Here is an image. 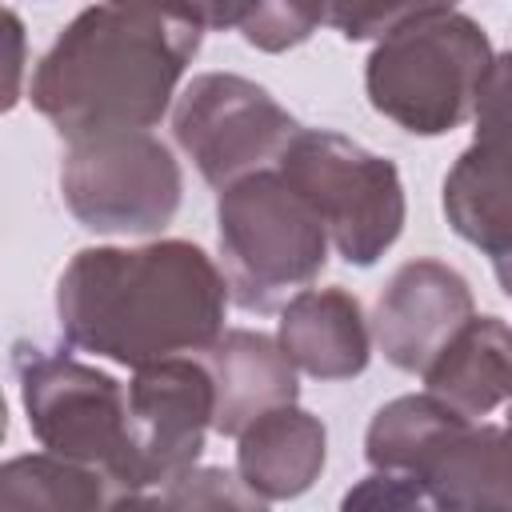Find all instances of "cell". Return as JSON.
<instances>
[{
    "label": "cell",
    "mask_w": 512,
    "mask_h": 512,
    "mask_svg": "<svg viewBox=\"0 0 512 512\" xmlns=\"http://www.w3.org/2000/svg\"><path fill=\"white\" fill-rule=\"evenodd\" d=\"M476 316L468 280L432 256L400 264L372 312V336L388 364L420 372L452 344V336Z\"/></svg>",
    "instance_id": "11"
},
{
    "label": "cell",
    "mask_w": 512,
    "mask_h": 512,
    "mask_svg": "<svg viewBox=\"0 0 512 512\" xmlns=\"http://www.w3.org/2000/svg\"><path fill=\"white\" fill-rule=\"evenodd\" d=\"M108 512H268V500L228 468H192L160 488L116 496Z\"/></svg>",
    "instance_id": "19"
},
{
    "label": "cell",
    "mask_w": 512,
    "mask_h": 512,
    "mask_svg": "<svg viewBox=\"0 0 512 512\" xmlns=\"http://www.w3.org/2000/svg\"><path fill=\"white\" fill-rule=\"evenodd\" d=\"M496 52L484 28L448 4H408L404 20L372 48L368 100L412 136H444L472 120Z\"/></svg>",
    "instance_id": "3"
},
{
    "label": "cell",
    "mask_w": 512,
    "mask_h": 512,
    "mask_svg": "<svg viewBox=\"0 0 512 512\" xmlns=\"http://www.w3.org/2000/svg\"><path fill=\"white\" fill-rule=\"evenodd\" d=\"M276 340L284 356L316 380H348L368 368L372 332L364 308L344 288H304L280 308Z\"/></svg>",
    "instance_id": "14"
},
{
    "label": "cell",
    "mask_w": 512,
    "mask_h": 512,
    "mask_svg": "<svg viewBox=\"0 0 512 512\" xmlns=\"http://www.w3.org/2000/svg\"><path fill=\"white\" fill-rule=\"evenodd\" d=\"M60 192L84 228L104 236H148L176 216L184 176L164 140L120 128L64 144Z\"/></svg>",
    "instance_id": "7"
},
{
    "label": "cell",
    "mask_w": 512,
    "mask_h": 512,
    "mask_svg": "<svg viewBox=\"0 0 512 512\" xmlns=\"http://www.w3.org/2000/svg\"><path fill=\"white\" fill-rule=\"evenodd\" d=\"M448 420H452V408L444 400H436L432 392L400 396L372 416L368 436H364V456L376 472L408 476Z\"/></svg>",
    "instance_id": "18"
},
{
    "label": "cell",
    "mask_w": 512,
    "mask_h": 512,
    "mask_svg": "<svg viewBox=\"0 0 512 512\" xmlns=\"http://www.w3.org/2000/svg\"><path fill=\"white\" fill-rule=\"evenodd\" d=\"M476 136L444 176V216L496 268L512 264V52L496 56L472 112Z\"/></svg>",
    "instance_id": "9"
},
{
    "label": "cell",
    "mask_w": 512,
    "mask_h": 512,
    "mask_svg": "<svg viewBox=\"0 0 512 512\" xmlns=\"http://www.w3.org/2000/svg\"><path fill=\"white\" fill-rule=\"evenodd\" d=\"M340 512H444L428 488L404 472H372L340 496Z\"/></svg>",
    "instance_id": "21"
},
{
    "label": "cell",
    "mask_w": 512,
    "mask_h": 512,
    "mask_svg": "<svg viewBox=\"0 0 512 512\" xmlns=\"http://www.w3.org/2000/svg\"><path fill=\"white\" fill-rule=\"evenodd\" d=\"M204 32L200 8H84L40 56L28 96L64 140L120 128L148 132L168 112Z\"/></svg>",
    "instance_id": "2"
},
{
    "label": "cell",
    "mask_w": 512,
    "mask_h": 512,
    "mask_svg": "<svg viewBox=\"0 0 512 512\" xmlns=\"http://www.w3.org/2000/svg\"><path fill=\"white\" fill-rule=\"evenodd\" d=\"M276 172L324 220L336 252L368 268L404 228V184L392 160L328 128H300L276 160Z\"/></svg>",
    "instance_id": "6"
},
{
    "label": "cell",
    "mask_w": 512,
    "mask_h": 512,
    "mask_svg": "<svg viewBox=\"0 0 512 512\" xmlns=\"http://www.w3.org/2000/svg\"><path fill=\"white\" fill-rule=\"evenodd\" d=\"M216 392L200 356H172L136 368L128 384V436L136 492L160 488L196 468L212 432Z\"/></svg>",
    "instance_id": "10"
},
{
    "label": "cell",
    "mask_w": 512,
    "mask_h": 512,
    "mask_svg": "<svg viewBox=\"0 0 512 512\" xmlns=\"http://www.w3.org/2000/svg\"><path fill=\"white\" fill-rule=\"evenodd\" d=\"M496 276H500V284H504V292H508V300H512V264H508V268H496Z\"/></svg>",
    "instance_id": "24"
},
{
    "label": "cell",
    "mask_w": 512,
    "mask_h": 512,
    "mask_svg": "<svg viewBox=\"0 0 512 512\" xmlns=\"http://www.w3.org/2000/svg\"><path fill=\"white\" fill-rule=\"evenodd\" d=\"M216 236L224 280L240 308L272 312L300 296L328 260V228L276 172H252L220 192Z\"/></svg>",
    "instance_id": "4"
},
{
    "label": "cell",
    "mask_w": 512,
    "mask_h": 512,
    "mask_svg": "<svg viewBox=\"0 0 512 512\" xmlns=\"http://www.w3.org/2000/svg\"><path fill=\"white\" fill-rule=\"evenodd\" d=\"M4 28L12 36V52H8V100H4V108H12L16 104V92H20V72H24V32H20L16 12H4Z\"/></svg>",
    "instance_id": "23"
},
{
    "label": "cell",
    "mask_w": 512,
    "mask_h": 512,
    "mask_svg": "<svg viewBox=\"0 0 512 512\" xmlns=\"http://www.w3.org/2000/svg\"><path fill=\"white\" fill-rule=\"evenodd\" d=\"M328 460V432L324 424L284 404L236 436V476L260 500H292L316 484Z\"/></svg>",
    "instance_id": "15"
},
{
    "label": "cell",
    "mask_w": 512,
    "mask_h": 512,
    "mask_svg": "<svg viewBox=\"0 0 512 512\" xmlns=\"http://www.w3.org/2000/svg\"><path fill=\"white\" fill-rule=\"evenodd\" d=\"M116 496L124 492L104 472L52 452L12 456L0 468V512H108Z\"/></svg>",
    "instance_id": "17"
},
{
    "label": "cell",
    "mask_w": 512,
    "mask_h": 512,
    "mask_svg": "<svg viewBox=\"0 0 512 512\" xmlns=\"http://www.w3.org/2000/svg\"><path fill=\"white\" fill-rule=\"evenodd\" d=\"M12 368L32 436L52 456L104 472L116 492H136L128 388L68 352H44L32 344L12 348Z\"/></svg>",
    "instance_id": "5"
},
{
    "label": "cell",
    "mask_w": 512,
    "mask_h": 512,
    "mask_svg": "<svg viewBox=\"0 0 512 512\" xmlns=\"http://www.w3.org/2000/svg\"><path fill=\"white\" fill-rule=\"evenodd\" d=\"M172 132L196 172L224 192L252 172L276 168L300 124L256 80L236 72H204L180 92Z\"/></svg>",
    "instance_id": "8"
},
{
    "label": "cell",
    "mask_w": 512,
    "mask_h": 512,
    "mask_svg": "<svg viewBox=\"0 0 512 512\" xmlns=\"http://www.w3.org/2000/svg\"><path fill=\"white\" fill-rule=\"evenodd\" d=\"M324 24V8H296V4H248L236 8V32L264 48V52H284L304 44L316 28Z\"/></svg>",
    "instance_id": "20"
},
{
    "label": "cell",
    "mask_w": 512,
    "mask_h": 512,
    "mask_svg": "<svg viewBox=\"0 0 512 512\" xmlns=\"http://www.w3.org/2000/svg\"><path fill=\"white\" fill-rule=\"evenodd\" d=\"M224 308L228 280L192 240L80 248L56 284L64 340L128 368L208 352Z\"/></svg>",
    "instance_id": "1"
},
{
    "label": "cell",
    "mask_w": 512,
    "mask_h": 512,
    "mask_svg": "<svg viewBox=\"0 0 512 512\" xmlns=\"http://www.w3.org/2000/svg\"><path fill=\"white\" fill-rule=\"evenodd\" d=\"M212 392H216V416L212 428L220 436H240L260 416L296 404V364L284 356L280 340L252 332V328H228L208 352H200Z\"/></svg>",
    "instance_id": "13"
},
{
    "label": "cell",
    "mask_w": 512,
    "mask_h": 512,
    "mask_svg": "<svg viewBox=\"0 0 512 512\" xmlns=\"http://www.w3.org/2000/svg\"><path fill=\"white\" fill-rule=\"evenodd\" d=\"M424 384L452 412L488 420L512 400V328L496 316H472L424 368Z\"/></svg>",
    "instance_id": "16"
},
{
    "label": "cell",
    "mask_w": 512,
    "mask_h": 512,
    "mask_svg": "<svg viewBox=\"0 0 512 512\" xmlns=\"http://www.w3.org/2000/svg\"><path fill=\"white\" fill-rule=\"evenodd\" d=\"M404 12H408V4L404 8H344V4H336V8H324V20L328 24H336V32L344 36V40H384L400 20H404Z\"/></svg>",
    "instance_id": "22"
},
{
    "label": "cell",
    "mask_w": 512,
    "mask_h": 512,
    "mask_svg": "<svg viewBox=\"0 0 512 512\" xmlns=\"http://www.w3.org/2000/svg\"><path fill=\"white\" fill-rule=\"evenodd\" d=\"M444 512H512V400L500 420H452L408 472Z\"/></svg>",
    "instance_id": "12"
}]
</instances>
